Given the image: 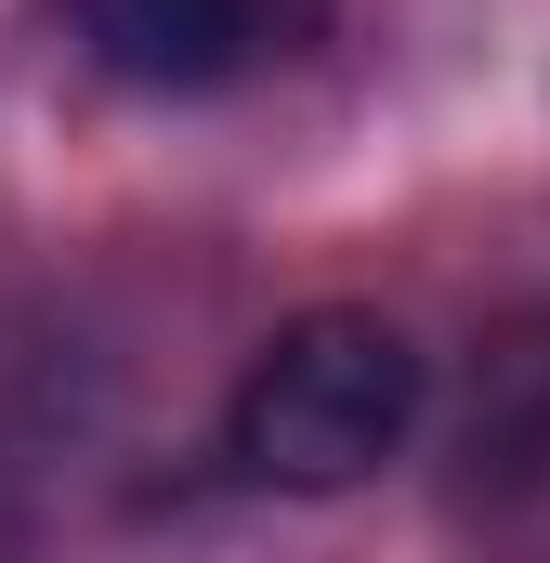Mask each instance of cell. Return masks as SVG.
Returning <instances> with one entry per match:
<instances>
[{
	"instance_id": "6da1fadb",
	"label": "cell",
	"mask_w": 550,
	"mask_h": 563,
	"mask_svg": "<svg viewBox=\"0 0 550 563\" xmlns=\"http://www.w3.org/2000/svg\"><path fill=\"white\" fill-rule=\"evenodd\" d=\"M419 341L381 301H315L288 314L223 394V459L275 498H341L419 432Z\"/></svg>"
},
{
	"instance_id": "7a4b0ae2",
	"label": "cell",
	"mask_w": 550,
	"mask_h": 563,
	"mask_svg": "<svg viewBox=\"0 0 550 563\" xmlns=\"http://www.w3.org/2000/svg\"><path fill=\"white\" fill-rule=\"evenodd\" d=\"M66 26L132 92H237L250 66L328 40V0H66Z\"/></svg>"
}]
</instances>
